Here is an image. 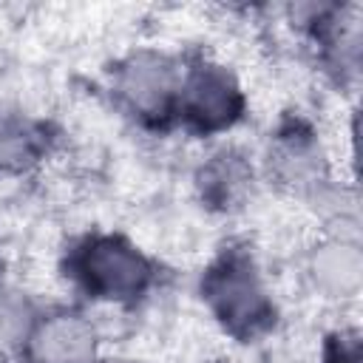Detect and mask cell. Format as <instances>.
Wrapping results in <instances>:
<instances>
[{"instance_id":"9c48e42d","label":"cell","mask_w":363,"mask_h":363,"mask_svg":"<svg viewBox=\"0 0 363 363\" xmlns=\"http://www.w3.org/2000/svg\"><path fill=\"white\" fill-rule=\"evenodd\" d=\"M0 150L9 159H28L37 150V133L28 125L14 122V125L0 130Z\"/></svg>"},{"instance_id":"8992f818","label":"cell","mask_w":363,"mask_h":363,"mask_svg":"<svg viewBox=\"0 0 363 363\" xmlns=\"http://www.w3.org/2000/svg\"><path fill=\"white\" fill-rule=\"evenodd\" d=\"M360 272H363L360 252L349 244H326L312 258V275H315L318 286L329 295L346 298V295L357 292Z\"/></svg>"},{"instance_id":"30bf717a","label":"cell","mask_w":363,"mask_h":363,"mask_svg":"<svg viewBox=\"0 0 363 363\" xmlns=\"http://www.w3.org/2000/svg\"><path fill=\"white\" fill-rule=\"evenodd\" d=\"M329 363H360V346L354 335H337L329 346Z\"/></svg>"},{"instance_id":"5b68a950","label":"cell","mask_w":363,"mask_h":363,"mask_svg":"<svg viewBox=\"0 0 363 363\" xmlns=\"http://www.w3.org/2000/svg\"><path fill=\"white\" fill-rule=\"evenodd\" d=\"M34 354L40 363H91L94 332L79 318H51L34 335Z\"/></svg>"},{"instance_id":"8fae6325","label":"cell","mask_w":363,"mask_h":363,"mask_svg":"<svg viewBox=\"0 0 363 363\" xmlns=\"http://www.w3.org/2000/svg\"><path fill=\"white\" fill-rule=\"evenodd\" d=\"M108 363H133V360H108Z\"/></svg>"},{"instance_id":"3957f363","label":"cell","mask_w":363,"mask_h":363,"mask_svg":"<svg viewBox=\"0 0 363 363\" xmlns=\"http://www.w3.org/2000/svg\"><path fill=\"white\" fill-rule=\"evenodd\" d=\"M184 105H187L190 119L199 128H221L238 116L241 94H238L235 79L224 68L201 65L193 71L187 82Z\"/></svg>"},{"instance_id":"52a82bcc","label":"cell","mask_w":363,"mask_h":363,"mask_svg":"<svg viewBox=\"0 0 363 363\" xmlns=\"http://www.w3.org/2000/svg\"><path fill=\"white\" fill-rule=\"evenodd\" d=\"M207 182H204V187H207V193L213 196V199H218V201H230L233 199V193L241 187V182H244V167H241V162H235L233 156H218V162H213L210 167H207V176H204Z\"/></svg>"},{"instance_id":"ba28073f","label":"cell","mask_w":363,"mask_h":363,"mask_svg":"<svg viewBox=\"0 0 363 363\" xmlns=\"http://www.w3.org/2000/svg\"><path fill=\"white\" fill-rule=\"evenodd\" d=\"M28 329V306L14 295H0V343H17Z\"/></svg>"},{"instance_id":"7a4b0ae2","label":"cell","mask_w":363,"mask_h":363,"mask_svg":"<svg viewBox=\"0 0 363 363\" xmlns=\"http://www.w3.org/2000/svg\"><path fill=\"white\" fill-rule=\"evenodd\" d=\"M77 269L85 286L102 298H133L150 278L145 258L116 238L88 241L77 258Z\"/></svg>"},{"instance_id":"277c9868","label":"cell","mask_w":363,"mask_h":363,"mask_svg":"<svg viewBox=\"0 0 363 363\" xmlns=\"http://www.w3.org/2000/svg\"><path fill=\"white\" fill-rule=\"evenodd\" d=\"M176 85V71L170 60L159 54H136L122 65L119 74V94L133 111L156 113L164 111Z\"/></svg>"},{"instance_id":"6da1fadb","label":"cell","mask_w":363,"mask_h":363,"mask_svg":"<svg viewBox=\"0 0 363 363\" xmlns=\"http://www.w3.org/2000/svg\"><path fill=\"white\" fill-rule=\"evenodd\" d=\"M207 301L213 303L216 315L238 335H250L269 318V303L261 289V281L247 255L233 252L204 281Z\"/></svg>"}]
</instances>
